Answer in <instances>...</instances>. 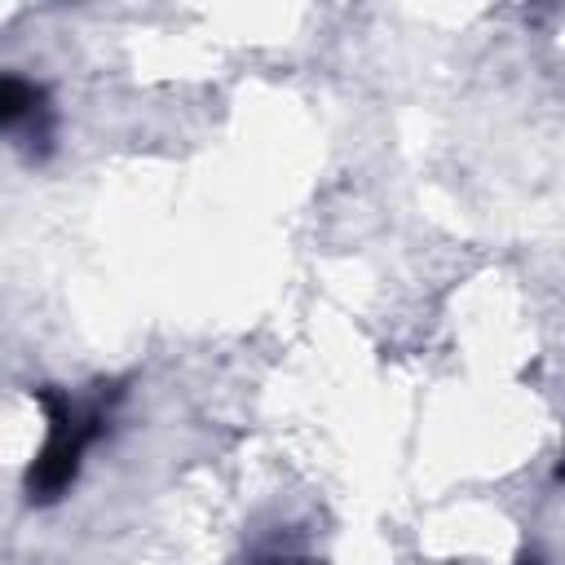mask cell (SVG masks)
Returning <instances> with one entry per match:
<instances>
[{"mask_svg": "<svg viewBox=\"0 0 565 565\" xmlns=\"http://www.w3.org/2000/svg\"><path fill=\"white\" fill-rule=\"evenodd\" d=\"M35 106V88L22 84V79H0V128L22 119L26 110Z\"/></svg>", "mask_w": 565, "mask_h": 565, "instance_id": "1", "label": "cell"}]
</instances>
